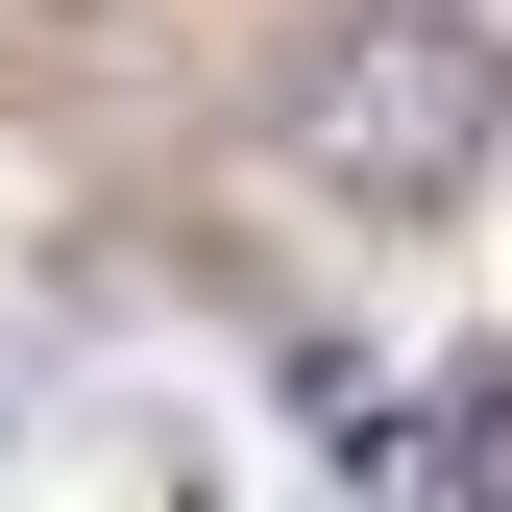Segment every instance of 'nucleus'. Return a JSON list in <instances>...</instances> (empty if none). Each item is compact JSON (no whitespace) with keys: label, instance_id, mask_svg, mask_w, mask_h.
Instances as JSON below:
<instances>
[{"label":"nucleus","instance_id":"obj_1","mask_svg":"<svg viewBox=\"0 0 512 512\" xmlns=\"http://www.w3.org/2000/svg\"><path fill=\"white\" fill-rule=\"evenodd\" d=\"M488 147H512V49L464 25V0H342V25L293 49V171H317L342 220L488 196Z\"/></svg>","mask_w":512,"mask_h":512},{"label":"nucleus","instance_id":"obj_2","mask_svg":"<svg viewBox=\"0 0 512 512\" xmlns=\"http://www.w3.org/2000/svg\"><path fill=\"white\" fill-rule=\"evenodd\" d=\"M391 464H415V488H488V512H512V366H488V391H439V415L391 439Z\"/></svg>","mask_w":512,"mask_h":512}]
</instances>
